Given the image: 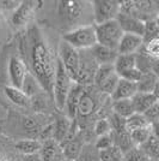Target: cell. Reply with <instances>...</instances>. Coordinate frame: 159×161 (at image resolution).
Segmentation results:
<instances>
[{
    "label": "cell",
    "mask_w": 159,
    "mask_h": 161,
    "mask_svg": "<svg viewBox=\"0 0 159 161\" xmlns=\"http://www.w3.org/2000/svg\"><path fill=\"white\" fill-rule=\"evenodd\" d=\"M140 148L145 152V154L147 155L150 161L159 160V140L154 134H152V136Z\"/></svg>",
    "instance_id": "cell-27"
},
{
    "label": "cell",
    "mask_w": 159,
    "mask_h": 161,
    "mask_svg": "<svg viewBox=\"0 0 159 161\" xmlns=\"http://www.w3.org/2000/svg\"><path fill=\"white\" fill-rule=\"evenodd\" d=\"M61 39L79 51L91 49L98 43L97 34H96V24L78 28L73 31L62 35Z\"/></svg>",
    "instance_id": "cell-9"
},
{
    "label": "cell",
    "mask_w": 159,
    "mask_h": 161,
    "mask_svg": "<svg viewBox=\"0 0 159 161\" xmlns=\"http://www.w3.org/2000/svg\"><path fill=\"white\" fill-rule=\"evenodd\" d=\"M0 105L6 111L31 112V97L13 87H0Z\"/></svg>",
    "instance_id": "cell-6"
},
{
    "label": "cell",
    "mask_w": 159,
    "mask_h": 161,
    "mask_svg": "<svg viewBox=\"0 0 159 161\" xmlns=\"http://www.w3.org/2000/svg\"><path fill=\"white\" fill-rule=\"evenodd\" d=\"M95 147L97 148L100 152L102 150H106V149H110L114 146L113 138H111V135H104V136H100L97 137V140L95 141Z\"/></svg>",
    "instance_id": "cell-41"
},
{
    "label": "cell",
    "mask_w": 159,
    "mask_h": 161,
    "mask_svg": "<svg viewBox=\"0 0 159 161\" xmlns=\"http://www.w3.org/2000/svg\"><path fill=\"white\" fill-rule=\"evenodd\" d=\"M36 20L42 27L59 33L61 36L78 28L93 25V5L90 0H56L43 1Z\"/></svg>",
    "instance_id": "cell-2"
},
{
    "label": "cell",
    "mask_w": 159,
    "mask_h": 161,
    "mask_svg": "<svg viewBox=\"0 0 159 161\" xmlns=\"http://www.w3.org/2000/svg\"><path fill=\"white\" fill-rule=\"evenodd\" d=\"M116 19H117L119 24L121 25L125 34H135V35H139V36H144L145 23L138 19V18H135L134 16L120 12Z\"/></svg>",
    "instance_id": "cell-17"
},
{
    "label": "cell",
    "mask_w": 159,
    "mask_h": 161,
    "mask_svg": "<svg viewBox=\"0 0 159 161\" xmlns=\"http://www.w3.org/2000/svg\"><path fill=\"white\" fill-rule=\"evenodd\" d=\"M95 24H102L117 18L121 11V1L117 0H93Z\"/></svg>",
    "instance_id": "cell-13"
},
{
    "label": "cell",
    "mask_w": 159,
    "mask_h": 161,
    "mask_svg": "<svg viewBox=\"0 0 159 161\" xmlns=\"http://www.w3.org/2000/svg\"><path fill=\"white\" fill-rule=\"evenodd\" d=\"M60 144H61V147L64 149V154H65L66 159L77 160L79 158V155L81 153L84 146L86 144L85 134H84V131L79 130L78 134L75 135L72 140L64 142V143H60Z\"/></svg>",
    "instance_id": "cell-16"
},
{
    "label": "cell",
    "mask_w": 159,
    "mask_h": 161,
    "mask_svg": "<svg viewBox=\"0 0 159 161\" xmlns=\"http://www.w3.org/2000/svg\"><path fill=\"white\" fill-rule=\"evenodd\" d=\"M43 1L40 0H24L20 3L18 8H16L12 14L7 16L8 23L13 33H19L25 30L29 25H31L35 19H37V14L40 12Z\"/></svg>",
    "instance_id": "cell-5"
},
{
    "label": "cell",
    "mask_w": 159,
    "mask_h": 161,
    "mask_svg": "<svg viewBox=\"0 0 159 161\" xmlns=\"http://www.w3.org/2000/svg\"><path fill=\"white\" fill-rule=\"evenodd\" d=\"M74 83L75 82L71 78V76L68 75L65 66L62 65V63L58 57L56 75H55V82H54V101H55L56 109L60 112H64L68 93Z\"/></svg>",
    "instance_id": "cell-8"
},
{
    "label": "cell",
    "mask_w": 159,
    "mask_h": 161,
    "mask_svg": "<svg viewBox=\"0 0 159 161\" xmlns=\"http://www.w3.org/2000/svg\"><path fill=\"white\" fill-rule=\"evenodd\" d=\"M19 0H0V12L5 14H12L20 5Z\"/></svg>",
    "instance_id": "cell-42"
},
{
    "label": "cell",
    "mask_w": 159,
    "mask_h": 161,
    "mask_svg": "<svg viewBox=\"0 0 159 161\" xmlns=\"http://www.w3.org/2000/svg\"><path fill=\"white\" fill-rule=\"evenodd\" d=\"M96 34L100 45L117 51L120 41L125 33L117 19H114L102 24H96Z\"/></svg>",
    "instance_id": "cell-10"
},
{
    "label": "cell",
    "mask_w": 159,
    "mask_h": 161,
    "mask_svg": "<svg viewBox=\"0 0 159 161\" xmlns=\"http://www.w3.org/2000/svg\"><path fill=\"white\" fill-rule=\"evenodd\" d=\"M40 155L42 158V161H62L64 159H66L61 144L55 140H48V141L42 142Z\"/></svg>",
    "instance_id": "cell-19"
},
{
    "label": "cell",
    "mask_w": 159,
    "mask_h": 161,
    "mask_svg": "<svg viewBox=\"0 0 159 161\" xmlns=\"http://www.w3.org/2000/svg\"><path fill=\"white\" fill-rule=\"evenodd\" d=\"M93 58L98 63V65H106V64H115L119 57V52L116 49H111L97 43L93 48H91Z\"/></svg>",
    "instance_id": "cell-22"
},
{
    "label": "cell",
    "mask_w": 159,
    "mask_h": 161,
    "mask_svg": "<svg viewBox=\"0 0 159 161\" xmlns=\"http://www.w3.org/2000/svg\"><path fill=\"white\" fill-rule=\"evenodd\" d=\"M14 147L17 152L22 155H30L40 153L42 148V142L38 140H20L14 142Z\"/></svg>",
    "instance_id": "cell-26"
},
{
    "label": "cell",
    "mask_w": 159,
    "mask_h": 161,
    "mask_svg": "<svg viewBox=\"0 0 159 161\" xmlns=\"http://www.w3.org/2000/svg\"><path fill=\"white\" fill-rule=\"evenodd\" d=\"M115 66L113 64H106V65H100L98 70H97V74L95 76V82L93 84L96 87H98L103 80H105L109 76H111L113 74H115Z\"/></svg>",
    "instance_id": "cell-35"
},
{
    "label": "cell",
    "mask_w": 159,
    "mask_h": 161,
    "mask_svg": "<svg viewBox=\"0 0 159 161\" xmlns=\"http://www.w3.org/2000/svg\"><path fill=\"white\" fill-rule=\"evenodd\" d=\"M108 120H109L110 126H111V132L120 134V132L128 131V130H127V125H126V119L122 118L119 114H116L115 112L108 118Z\"/></svg>",
    "instance_id": "cell-36"
},
{
    "label": "cell",
    "mask_w": 159,
    "mask_h": 161,
    "mask_svg": "<svg viewBox=\"0 0 159 161\" xmlns=\"http://www.w3.org/2000/svg\"><path fill=\"white\" fill-rule=\"evenodd\" d=\"M0 161H22V154L17 152L14 141L0 131Z\"/></svg>",
    "instance_id": "cell-20"
},
{
    "label": "cell",
    "mask_w": 159,
    "mask_h": 161,
    "mask_svg": "<svg viewBox=\"0 0 159 161\" xmlns=\"http://www.w3.org/2000/svg\"><path fill=\"white\" fill-rule=\"evenodd\" d=\"M62 161H77V160H71V159H64Z\"/></svg>",
    "instance_id": "cell-47"
},
{
    "label": "cell",
    "mask_w": 159,
    "mask_h": 161,
    "mask_svg": "<svg viewBox=\"0 0 159 161\" xmlns=\"http://www.w3.org/2000/svg\"><path fill=\"white\" fill-rule=\"evenodd\" d=\"M22 90H23L29 97H33L35 95L44 92V90L42 89V87L40 86V83L37 82V80H36L31 74H29V72H28L27 77H25V80H24Z\"/></svg>",
    "instance_id": "cell-32"
},
{
    "label": "cell",
    "mask_w": 159,
    "mask_h": 161,
    "mask_svg": "<svg viewBox=\"0 0 159 161\" xmlns=\"http://www.w3.org/2000/svg\"><path fill=\"white\" fill-rule=\"evenodd\" d=\"M144 37L135 34H123L117 47L119 54H136L144 46Z\"/></svg>",
    "instance_id": "cell-18"
},
{
    "label": "cell",
    "mask_w": 159,
    "mask_h": 161,
    "mask_svg": "<svg viewBox=\"0 0 159 161\" xmlns=\"http://www.w3.org/2000/svg\"><path fill=\"white\" fill-rule=\"evenodd\" d=\"M142 49L148 57H151L154 60H159V37L144 43Z\"/></svg>",
    "instance_id": "cell-38"
},
{
    "label": "cell",
    "mask_w": 159,
    "mask_h": 161,
    "mask_svg": "<svg viewBox=\"0 0 159 161\" xmlns=\"http://www.w3.org/2000/svg\"><path fill=\"white\" fill-rule=\"evenodd\" d=\"M54 119L49 114L19 112L8 109L6 118L0 119V131L14 142L20 140H38L41 132Z\"/></svg>",
    "instance_id": "cell-3"
},
{
    "label": "cell",
    "mask_w": 159,
    "mask_h": 161,
    "mask_svg": "<svg viewBox=\"0 0 159 161\" xmlns=\"http://www.w3.org/2000/svg\"><path fill=\"white\" fill-rule=\"evenodd\" d=\"M153 134V126H147V128H142L139 129V130H135L131 132V136H132V140L135 144V147H141L144 143H145Z\"/></svg>",
    "instance_id": "cell-33"
},
{
    "label": "cell",
    "mask_w": 159,
    "mask_h": 161,
    "mask_svg": "<svg viewBox=\"0 0 159 161\" xmlns=\"http://www.w3.org/2000/svg\"><path fill=\"white\" fill-rule=\"evenodd\" d=\"M53 126H54L53 140H55V141L59 142V143H62V142L66 140V137L68 136L69 131H71L72 120L64 112L56 111L54 113Z\"/></svg>",
    "instance_id": "cell-15"
},
{
    "label": "cell",
    "mask_w": 159,
    "mask_h": 161,
    "mask_svg": "<svg viewBox=\"0 0 159 161\" xmlns=\"http://www.w3.org/2000/svg\"><path fill=\"white\" fill-rule=\"evenodd\" d=\"M14 36L13 30L11 29V25L8 23L7 14L0 12V46L8 43Z\"/></svg>",
    "instance_id": "cell-28"
},
{
    "label": "cell",
    "mask_w": 159,
    "mask_h": 161,
    "mask_svg": "<svg viewBox=\"0 0 159 161\" xmlns=\"http://www.w3.org/2000/svg\"><path fill=\"white\" fill-rule=\"evenodd\" d=\"M80 54V63L78 76L75 83H79L81 86H91L95 82V76L98 70V63L93 58L91 49H81L79 51Z\"/></svg>",
    "instance_id": "cell-11"
},
{
    "label": "cell",
    "mask_w": 159,
    "mask_h": 161,
    "mask_svg": "<svg viewBox=\"0 0 159 161\" xmlns=\"http://www.w3.org/2000/svg\"><path fill=\"white\" fill-rule=\"evenodd\" d=\"M114 112L116 114L121 115L122 118H129L131 115L135 113L134 111V106H133V102L132 99H127V100H117V101H114Z\"/></svg>",
    "instance_id": "cell-31"
},
{
    "label": "cell",
    "mask_w": 159,
    "mask_h": 161,
    "mask_svg": "<svg viewBox=\"0 0 159 161\" xmlns=\"http://www.w3.org/2000/svg\"><path fill=\"white\" fill-rule=\"evenodd\" d=\"M58 57L62 63V65L65 66L68 75L71 76V78L75 82L80 63L79 49L74 48L68 42L61 39L59 41V46H58Z\"/></svg>",
    "instance_id": "cell-12"
},
{
    "label": "cell",
    "mask_w": 159,
    "mask_h": 161,
    "mask_svg": "<svg viewBox=\"0 0 159 161\" xmlns=\"http://www.w3.org/2000/svg\"><path fill=\"white\" fill-rule=\"evenodd\" d=\"M144 114H145V117L148 119V121L151 124L156 123V121H159V101L157 103H154L148 111H146Z\"/></svg>",
    "instance_id": "cell-43"
},
{
    "label": "cell",
    "mask_w": 159,
    "mask_h": 161,
    "mask_svg": "<svg viewBox=\"0 0 159 161\" xmlns=\"http://www.w3.org/2000/svg\"><path fill=\"white\" fill-rule=\"evenodd\" d=\"M116 74L121 75L136 67V54H119L114 64Z\"/></svg>",
    "instance_id": "cell-24"
},
{
    "label": "cell",
    "mask_w": 159,
    "mask_h": 161,
    "mask_svg": "<svg viewBox=\"0 0 159 161\" xmlns=\"http://www.w3.org/2000/svg\"><path fill=\"white\" fill-rule=\"evenodd\" d=\"M28 71L40 83L42 89L54 99V82L58 65L55 54L43 27L37 22L16 33Z\"/></svg>",
    "instance_id": "cell-1"
},
{
    "label": "cell",
    "mask_w": 159,
    "mask_h": 161,
    "mask_svg": "<svg viewBox=\"0 0 159 161\" xmlns=\"http://www.w3.org/2000/svg\"><path fill=\"white\" fill-rule=\"evenodd\" d=\"M84 89H85V86H81L79 83H74L68 93L65 108H64V113L66 114L71 120L75 119V117H77V111H78L81 95L84 93Z\"/></svg>",
    "instance_id": "cell-14"
},
{
    "label": "cell",
    "mask_w": 159,
    "mask_h": 161,
    "mask_svg": "<svg viewBox=\"0 0 159 161\" xmlns=\"http://www.w3.org/2000/svg\"><path fill=\"white\" fill-rule=\"evenodd\" d=\"M132 102L135 113L144 114L146 111H148L152 107L154 103H157L158 100L156 99V96L152 93H140V92H138L132 97Z\"/></svg>",
    "instance_id": "cell-23"
},
{
    "label": "cell",
    "mask_w": 159,
    "mask_h": 161,
    "mask_svg": "<svg viewBox=\"0 0 159 161\" xmlns=\"http://www.w3.org/2000/svg\"><path fill=\"white\" fill-rule=\"evenodd\" d=\"M159 78L153 72L142 74L140 80L138 82V92L140 93H152Z\"/></svg>",
    "instance_id": "cell-30"
},
{
    "label": "cell",
    "mask_w": 159,
    "mask_h": 161,
    "mask_svg": "<svg viewBox=\"0 0 159 161\" xmlns=\"http://www.w3.org/2000/svg\"><path fill=\"white\" fill-rule=\"evenodd\" d=\"M120 12L132 14L144 23L156 20L159 17V1H121Z\"/></svg>",
    "instance_id": "cell-7"
},
{
    "label": "cell",
    "mask_w": 159,
    "mask_h": 161,
    "mask_svg": "<svg viewBox=\"0 0 159 161\" xmlns=\"http://www.w3.org/2000/svg\"><path fill=\"white\" fill-rule=\"evenodd\" d=\"M95 135L96 137H100V136H104V135H109L111 132V126H110V123L108 119H100L97 120V123L95 124Z\"/></svg>",
    "instance_id": "cell-40"
},
{
    "label": "cell",
    "mask_w": 159,
    "mask_h": 161,
    "mask_svg": "<svg viewBox=\"0 0 159 161\" xmlns=\"http://www.w3.org/2000/svg\"><path fill=\"white\" fill-rule=\"evenodd\" d=\"M152 94L156 96V99L159 101V80L157 82V84H156V87H154V89H153Z\"/></svg>",
    "instance_id": "cell-46"
},
{
    "label": "cell",
    "mask_w": 159,
    "mask_h": 161,
    "mask_svg": "<svg viewBox=\"0 0 159 161\" xmlns=\"http://www.w3.org/2000/svg\"><path fill=\"white\" fill-rule=\"evenodd\" d=\"M111 138H113L114 146L117 147L123 153L126 154L127 152H129L131 149L135 147L134 142L132 140V136L129 131H125V132H120V134H115V132H110Z\"/></svg>",
    "instance_id": "cell-25"
},
{
    "label": "cell",
    "mask_w": 159,
    "mask_h": 161,
    "mask_svg": "<svg viewBox=\"0 0 159 161\" xmlns=\"http://www.w3.org/2000/svg\"><path fill=\"white\" fill-rule=\"evenodd\" d=\"M28 67L22 55L17 35L1 47L0 52V87L23 88L28 75Z\"/></svg>",
    "instance_id": "cell-4"
},
{
    "label": "cell",
    "mask_w": 159,
    "mask_h": 161,
    "mask_svg": "<svg viewBox=\"0 0 159 161\" xmlns=\"http://www.w3.org/2000/svg\"><path fill=\"white\" fill-rule=\"evenodd\" d=\"M136 93H138V83L120 78L117 87L110 97L113 99V101L127 100V99H132Z\"/></svg>",
    "instance_id": "cell-21"
},
{
    "label": "cell",
    "mask_w": 159,
    "mask_h": 161,
    "mask_svg": "<svg viewBox=\"0 0 159 161\" xmlns=\"http://www.w3.org/2000/svg\"><path fill=\"white\" fill-rule=\"evenodd\" d=\"M22 161H42L40 153L30 155H22Z\"/></svg>",
    "instance_id": "cell-44"
},
{
    "label": "cell",
    "mask_w": 159,
    "mask_h": 161,
    "mask_svg": "<svg viewBox=\"0 0 159 161\" xmlns=\"http://www.w3.org/2000/svg\"><path fill=\"white\" fill-rule=\"evenodd\" d=\"M123 161H150V159L141 148L134 147L123 155Z\"/></svg>",
    "instance_id": "cell-39"
},
{
    "label": "cell",
    "mask_w": 159,
    "mask_h": 161,
    "mask_svg": "<svg viewBox=\"0 0 159 161\" xmlns=\"http://www.w3.org/2000/svg\"><path fill=\"white\" fill-rule=\"evenodd\" d=\"M152 72L159 78V60H154V61H153Z\"/></svg>",
    "instance_id": "cell-45"
},
{
    "label": "cell",
    "mask_w": 159,
    "mask_h": 161,
    "mask_svg": "<svg viewBox=\"0 0 159 161\" xmlns=\"http://www.w3.org/2000/svg\"><path fill=\"white\" fill-rule=\"evenodd\" d=\"M144 42H148V41L153 40L156 37H159V24L157 19L150 20L145 23V31H144Z\"/></svg>",
    "instance_id": "cell-37"
},
{
    "label": "cell",
    "mask_w": 159,
    "mask_h": 161,
    "mask_svg": "<svg viewBox=\"0 0 159 161\" xmlns=\"http://www.w3.org/2000/svg\"><path fill=\"white\" fill-rule=\"evenodd\" d=\"M158 161H159V160H158Z\"/></svg>",
    "instance_id": "cell-48"
},
{
    "label": "cell",
    "mask_w": 159,
    "mask_h": 161,
    "mask_svg": "<svg viewBox=\"0 0 159 161\" xmlns=\"http://www.w3.org/2000/svg\"><path fill=\"white\" fill-rule=\"evenodd\" d=\"M119 80H120V76L115 72V74H113L111 76H109L105 80H103L97 88L100 89L102 93H104V94L108 95V96H111V95L114 94L116 87H117Z\"/></svg>",
    "instance_id": "cell-34"
},
{
    "label": "cell",
    "mask_w": 159,
    "mask_h": 161,
    "mask_svg": "<svg viewBox=\"0 0 159 161\" xmlns=\"http://www.w3.org/2000/svg\"><path fill=\"white\" fill-rule=\"evenodd\" d=\"M126 125H127V130L129 132H133V131L139 130V129L151 126L152 124L148 121V119L145 117V114L134 113L133 115H131L129 118L126 119Z\"/></svg>",
    "instance_id": "cell-29"
}]
</instances>
